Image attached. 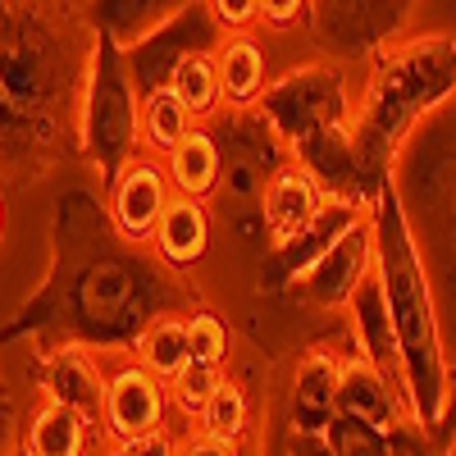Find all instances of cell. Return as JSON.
Listing matches in <instances>:
<instances>
[{"mask_svg":"<svg viewBox=\"0 0 456 456\" xmlns=\"http://www.w3.org/2000/svg\"><path fill=\"white\" fill-rule=\"evenodd\" d=\"M370 228H374V279L384 288L388 324L402 361V406L406 420L429 434L443 425L452 406V370L438 320V297L429 283V260L415 238V224L397 183L384 178L370 192Z\"/></svg>","mask_w":456,"mask_h":456,"instance_id":"obj_1","label":"cell"},{"mask_svg":"<svg viewBox=\"0 0 456 456\" xmlns=\"http://www.w3.org/2000/svg\"><path fill=\"white\" fill-rule=\"evenodd\" d=\"M452 96H456V37L429 32L388 42L379 51L352 128V156L365 201L379 183L393 178V156L415 133V124H425Z\"/></svg>","mask_w":456,"mask_h":456,"instance_id":"obj_2","label":"cell"},{"mask_svg":"<svg viewBox=\"0 0 456 456\" xmlns=\"http://www.w3.org/2000/svg\"><path fill=\"white\" fill-rule=\"evenodd\" d=\"M137 105H142V92L128 73L124 46L101 32L87 55V69H83L78 119L73 124H78L83 156L101 169L105 187L128 160H137Z\"/></svg>","mask_w":456,"mask_h":456,"instance_id":"obj_3","label":"cell"},{"mask_svg":"<svg viewBox=\"0 0 456 456\" xmlns=\"http://www.w3.org/2000/svg\"><path fill=\"white\" fill-rule=\"evenodd\" d=\"M283 146H297L320 133H352L356 101L338 64H301L283 78H270V92L256 105Z\"/></svg>","mask_w":456,"mask_h":456,"instance_id":"obj_4","label":"cell"},{"mask_svg":"<svg viewBox=\"0 0 456 456\" xmlns=\"http://www.w3.org/2000/svg\"><path fill=\"white\" fill-rule=\"evenodd\" d=\"M169 384L146 374L137 361L110 365L105 379V415H101V438L105 443H128V438H151L169 434Z\"/></svg>","mask_w":456,"mask_h":456,"instance_id":"obj_5","label":"cell"},{"mask_svg":"<svg viewBox=\"0 0 456 456\" xmlns=\"http://www.w3.org/2000/svg\"><path fill=\"white\" fill-rule=\"evenodd\" d=\"M105 192H110L105 210H110V224L119 228V238L137 242V247H151L165 206L174 201L165 165L151 160V156H137V160H128L119 174H114V183L105 187Z\"/></svg>","mask_w":456,"mask_h":456,"instance_id":"obj_6","label":"cell"},{"mask_svg":"<svg viewBox=\"0 0 456 456\" xmlns=\"http://www.w3.org/2000/svg\"><path fill=\"white\" fill-rule=\"evenodd\" d=\"M105 379L110 365L96 356V347L87 342H64L46 356L42 370V402H55L64 411H73L87 429L101 434V415H105ZM105 443V438H101Z\"/></svg>","mask_w":456,"mask_h":456,"instance_id":"obj_7","label":"cell"},{"mask_svg":"<svg viewBox=\"0 0 456 456\" xmlns=\"http://www.w3.org/2000/svg\"><path fill=\"white\" fill-rule=\"evenodd\" d=\"M370 270H374V228L365 219L297 279V292L320 311H342L352 301V292L370 279Z\"/></svg>","mask_w":456,"mask_h":456,"instance_id":"obj_8","label":"cell"},{"mask_svg":"<svg viewBox=\"0 0 456 456\" xmlns=\"http://www.w3.org/2000/svg\"><path fill=\"white\" fill-rule=\"evenodd\" d=\"M338 415L370 429H384V434H393L397 425H411L402 406V388L374 365H365L361 356H338Z\"/></svg>","mask_w":456,"mask_h":456,"instance_id":"obj_9","label":"cell"},{"mask_svg":"<svg viewBox=\"0 0 456 456\" xmlns=\"http://www.w3.org/2000/svg\"><path fill=\"white\" fill-rule=\"evenodd\" d=\"M365 219H370V201H365V197H333V192H324L315 219H311V224L301 228V233L279 251V260H283V279L297 283V279L306 274L329 247H338V242L347 238L356 224H365Z\"/></svg>","mask_w":456,"mask_h":456,"instance_id":"obj_10","label":"cell"},{"mask_svg":"<svg viewBox=\"0 0 456 456\" xmlns=\"http://www.w3.org/2000/svg\"><path fill=\"white\" fill-rule=\"evenodd\" d=\"M288 420L301 438H324L329 425L338 420V356L333 352H311L301 356L288 393Z\"/></svg>","mask_w":456,"mask_h":456,"instance_id":"obj_11","label":"cell"},{"mask_svg":"<svg viewBox=\"0 0 456 456\" xmlns=\"http://www.w3.org/2000/svg\"><path fill=\"white\" fill-rule=\"evenodd\" d=\"M347 324H352V338H356V352L365 365H374L384 379H393V384L402 388V361H397V338H393V324H388V306H384V288H379L374 270L370 279L352 292L347 306Z\"/></svg>","mask_w":456,"mask_h":456,"instance_id":"obj_12","label":"cell"},{"mask_svg":"<svg viewBox=\"0 0 456 456\" xmlns=\"http://www.w3.org/2000/svg\"><path fill=\"white\" fill-rule=\"evenodd\" d=\"M320 187L301 174L297 165H279L270 169V178H265L260 187V215H265V228H270V242L274 251H283L301 228H306L320 210Z\"/></svg>","mask_w":456,"mask_h":456,"instance_id":"obj_13","label":"cell"},{"mask_svg":"<svg viewBox=\"0 0 456 456\" xmlns=\"http://www.w3.org/2000/svg\"><path fill=\"white\" fill-rule=\"evenodd\" d=\"M215 69H219V92L224 110H256L260 96L270 92V55L256 32L219 37L215 42Z\"/></svg>","mask_w":456,"mask_h":456,"instance_id":"obj_14","label":"cell"},{"mask_svg":"<svg viewBox=\"0 0 456 456\" xmlns=\"http://www.w3.org/2000/svg\"><path fill=\"white\" fill-rule=\"evenodd\" d=\"M210 206L206 201H192V197H174L156 224V238H151V247H156L160 265H169V270H192V265L206 260L210 251Z\"/></svg>","mask_w":456,"mask_h":456,"instance_id":"obj_15","label":"cell"},{"mask_svg":"<svg viewBox=\"0 0 456 456\" xmlns=\"http://www.w3.org/2000/svg\"><path fill=\"white\" fill-rule=\"evenodd\" d=\"M165 174H169L174 197L210 201L215 187H219V178H224V146H219V137H215L206 124H197L192 133H187V137L169 151Z\"/></svg>","mask_w":456,"mask_h":456,"instance_id":"obj_16","label":"cell"},{"mask_svg":"<svg viewBox=\"0 0 456 456\" xmlns=\"http://www.w3.org/2000/svg\"><path fill=\"white\" fill-rule=\"evenodd\" d=\"M19 447L28 456H96L101 434L87 429L73 411H64L55 402H42L32 411V420H28Z\"/></svg>","mask_w":456,"mask_h":456,"instance_id":"obj_17","label":"cell"},{"mask_svg":"<svg viewBox=\"0 0 456 456\" xmlns=\"http://www.w3.org/2000/svg\"><path fill=\"white\" fill-rule=\"evenodd\" d=\"M165 92L192 114L197 124L215 119V114L224 110V92H219V69H215V46L206 51H187L178 55V64L169 69V83Z\"/></svg>","mask_w":456,"mask_h":456,"instance_id":"obj_18","label":"cell"},{"mask_svg":"<svg viewBox=\"0 0 456 456\" xmlns=\"http://www.w3.org/2000/svg\"><path fill=\"white\" fill-rule=\"evenodd\" d=\"M197 128V119L187 114L169 92H146L142 105H137V156H151V160H169V151Z\"/></svg>","mask_w":456,"mask_h":456,"instance_id":"obj_19","label":"cell"},{"mask_svg":"<svg viewBox=\"0 0 456 456\" xmlns=\"http://www.w3.org/2000/svg\"><path fill=\"white\" fill-rule=\"evenodd\" d=\"M133 361L156 374L160 384H174V379L192 365V352H187V324L183 315H160L151 320L137 338H133Z\"/></svg>","mask_w":456,"mask_h":456,"instance_id":"obj_20","label":"cell"},{"mask_svg":"<svg viewBox=\"0 0 456 456\" xmlns=\"http://www.w3.org/2000/svg\"><path fill=\"white\" fill-rule=\"evenodd\" d=\"M192 434L201 438H215V443H228V447H238L251 429V402H247V388L238 384L233 374H224V384L215 388V397L201 406V415L192 425H187Z\"/></svg>","mask_w":456,"mask_h":456,"instance_id":"obj_21","label":"cell"},{"mask_svg":"<svg viewBox=\"0 0 456 456\" xmlns=\"http://www.w3.org/2000/svg\"><path fill=\"white\" fill-rule=\"evenodd\" d=\"M183 324H187V352H192V365L224 370L228 356H233V329L224 324V315L192 311V315H183Z\"/></svg>","mask_w":456,"mask_h":456,"instance_id":"obj_22","label":"cell"},{"mask_svg":"<svg viewBox=\"0 0 456 456\" xmlns=\"http://www.w3.org/2000/svg\"><path fill=\"white\" fill-rule=\"evenodd\" d=\"M224 384V370H210V365H187L174 384H169V406L183 415L187 425L201 415V406L215 397V388Z\"/></svg>","mask_w":456,"mask_h":456,"instance_id":"obj_23","label":"cell"},{"mask_svg":"<svg viewBox=\"0 0 456 456\" xmlns=\"http://www.w3.org/2000/svg\"><path fill=\"white\" fill-rule=\"evenodd\" d=\"M206 19L219 37H238V32H256L260 28V0H210Z\"/></svg>","mask_w":456,"mask_h":456,"instance_id":"obj_24","label":"cell"},{"mask_svg":"<svg viewBox=\"0 0 456 456\" xmlns=\"http://www.w3.org/2000/svg\"><path fill=\"white\" fill-rule=\"evenodd\" d=\"M178 438L169 434H151V438H128V443H101L96 456H174Z\"/></svg>","mask_w":456,"mask_h":456,"instance_id":"obj_25","label":"cell"},{"mask_svg":"<svg viewBox=\"0 0 456 456\" xmlns=\"http://www.w3.org/2000/svg\"><path fill=\"white\" fill-rule=\"evenodd\" d=\"M311 19L306 0H260V23L265 28H297Z\"/></svg>","mask_w":456,"mask_h":456,"instance_id":"obj_26","label":"cell"},{"mask_svg":"<svg viewBox=\"0 0 456 456\" xmlns=\"http://www.w3.org/2000/svg\"><path fill=\"white\" fill-rule=\"evenodd\" d=\"M174 456H238V447H228V443H215V438H201V434H178V447Z\"/></svg>","mask_w":456,"mask_h":456,"instance_id":"obj_27","label":"cell"},{"mask_svg":"<svg viewBox=\"0 0 456 456\" xmlns=\"http://www.w3.org/2000/svg\"><path fill=\"white\" fill-rule=\"evenodd\" d=\"M0 238H5V201H0Z\"/></svg>","mask_w":456,"mask_h":456,"instance_id":"obj_28","label":"cell"},{"mask_svg":"<svg viewBox=\"0 0 456 456\" xmlns=\"http://www.w3.org/2000/svg\"><path fill=\"white\" fill-rule=\"evenodd\" d=\"M10 456H28V452H23V447H10Z\"/></svg>","mask_w":456,"mask_h":456,"instance_id":"obj_29","label":"cell"}]
</instances>
